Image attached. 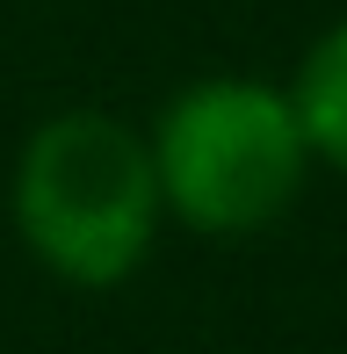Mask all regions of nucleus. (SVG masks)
<instances>
[{
	"instance_id": "1",
	"label": "nucleus",
	"mask_w": 347,
	"mask_h": 354,
	"mask_svg": "<svg viewBox=\"0 0 347 354\" xmlns=\"http://www.w3.org/2000/svg\"><path fill=\"white\" fill-rule=\"evenodd\" d=\"M15 232L58 282L109 289L138 275L167 224L145 131L109 109H58L15 159Z\"/></svg>"
},
{
	"instance_id": "2",
	"label": "nucleus",
	"mask_w": 347,
	"mask_h": 354,
	"mask_svg": "<svg viewBox=\"0 0 347 354\" xmlns=\"http://www.w3.org/2000/svg\"><path fill=\"white\" fill-rule=\"evenodd\" d=\"M152 174H160L167 217H181L203 239L268 232L311 181V145L297 123L290 87L254 73L188 80L145 131Z\"/></svg>"
},
{
	"instance_id": "3",
	"label": "nucleus",
	"mask_w": 347,
	"mask_h": 354,
	"mask_svg": "<svg viewBox=\"0 0 347 354\" xmlns=\"http://www.w3.org/2000/svg\"><path fill=\"white\" fill-rule=\"evenodd\" d=\"M290 102H297V123H304L311 159L347 174V15H333V22L311 37V51L297 58Z\"/></svg>"
}]
</instances>
